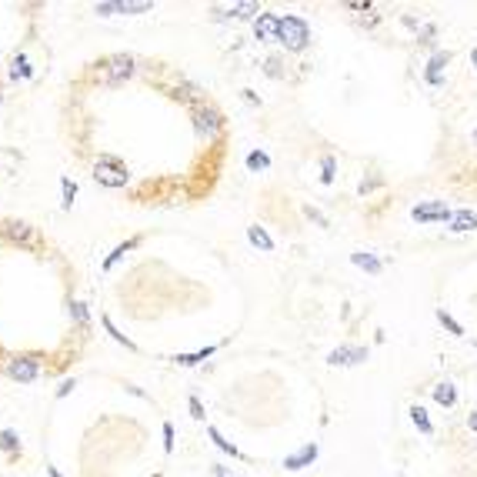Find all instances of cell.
I'll list each match as a JSON object with an SVG mask.
<instances>
[{
  "mask_svg": "<svg viewBox=\"0 0 477 477\" xmlns=\"http://www.w3.org/2000/svg\"><path fill=\"white\" fill-rule=\"evenodd\" d=\"M411 421L417 424V430H421V434H434V424L427 421V411H424V407H411Z\"/></svg>",
  "mask_w": 477,
  "mask_h": 477,
  "instance_id": "22",
  "label": "cell"
},
{
  "mask_svg": "<svg viewBox=\"0 0 477 477\" xmlns=\"http://www.w3.org/2000/svg\"><path fill=\"white\" fill-rule=\"evenodd\" d=\"M7 374L14 380H21V384H30V380L40 377V364H37V357H14L7 364Z\"/></svg>",
  "mask_w": 477,
  "mask_h": 477,
  "instance_id": "6",
  "label": "cell"
},
{
  "mask_svg": "<svg viewBox=\"0 0 477 477\" xmlns=\"http://www.w3.org/2000/svg\"><path fill=\"white\" fill-rule=\"evenodd\" d=\"M217 351V344H210V347H204V351H194V354H177L174 360L180 364V367H194V364H201V360H207L210 354Z\"/></svg>",
  "mask_w": 477,
  "mask_h": 477,
  "instance_id": "15",
  "label": "cell"
},
{
  "mask_svg": "<svg viewBox=\"0 0 477 477\" xmlns=\"http://www.w3.org/2000/svg\"><path fill=\"white\" fill-rule=\"evenodd\" d=\"M454 214L448 210L444 201H430V204H417L414 207V221L417 224H430V221H451Z\"/></svg>",
  "mask_w": 477,
  "mask_h": 477,
  "instance_id": "7",
  "label": "cell"
},
{
  "mask_svg": "<svg viewBox=\"0 0 477 477\" xmlns=\"http://www.w3.org/2000/svg\"><path fill=\"white\" fill-rule=\"evenodd\" d=\"M471 64H474V67H477V47H474V51H471Z\"/></svg>",
  "mask_w": 477,
  "mask_h": 477,
  "instance_id": "35",
  "label": "cell"
},
{
  "mask_svg": "<svg viewBox=\"0 0 477 477\" xmlns=\"http://www.w3.org/2000/svg\"><path fill=\"white\" fill-rule=\"evenodd\" d=\"M137 244H140V237H130V241H124V244H117V247L110 251V257L103 260V271H110V267H114V264H117V260H121V257H124L127 251H134Z\"/></svg>",
  "mask_w": 477,
  "mask_h": 477,
  "instance_id": "17",
  "label": "cell"
},
{
  "mask_svg": "<svg viewBox=\"0 0 477 477\" xmlns=\"http://www.w3.org/2000/svg\"><path fill=\"white\" fill-rule=\"evenodd\" d=\"M101 324L107 327V334H110V337H114V341H117V344H124L127 351H137V344H134V341H130V337H124V334H121V330H117V327H114V321H110V317H107V314H103V317H101Z\"/></svg>",
  "mask_w": 477,
  "mask_h": 477,
  "instance_id": "20",
  "label": "cell"
},
{
  "mask_svg": "<svg viewBox=\"0 0 477 477\" xmlns=\"http://www.w3.org/2000/svg\"><path fill=\"white\" fill-rule=\"evenodd\" d=\"M247 237H251V244H257V247H260V251H274V241H271V237H267V230H264V227H247Z\"/></svg>",
  "mask_w": 477,
  "mask_h": 477,
  "instance_id": "19",
  "label": "cell"
},
{
  "mask_svg": "<svg viewBox=\"0 0 477 477\" xmlns=\"http://www.w3.org/2000/svg\"><path fill=\"white\" fill-rule=\"evenodd\" d=\"M477 227V214L474 210H457L451 217V230H457V234H464V230H474Z\"/></svg>",
  "mask_w": 477,
  "mask_h": 477,
  "instance_id": "13",
  "label": "cell"
},
{
  "mask_svg": "<svg viewBox=\"0 0 477 477\" xmlns=\"http://www.w3.org/2000/svg\"><path fill=\"white\" fill-rule=\"evenodd\" d=\"M194 127H197V134H201L204 140H214V137L224 130V117H221V110H214V107H201Z\"/></svg>",
  "mask_w": 477,
  "mask_h": 477,
  "instance_id": "4",
  "label": "cell"
},
{
  "mask_svg": "<svg viewBox=\"0 0 477 477\" xmlns=\"http://www.w3.org/2000/svg\"><path fill=\"white\" fill-rule=\"evenodd\" d=\"M214 474H217V477H230V474H227V471H224V467H221V464L214 467Z\"/></svg>",
  "mask_w": 477,
  "mask_h": 477,
  "instance_id": "34",
  "label": "cell"
},
{
  "mask_svg": "<svg viewBox=\"0 0 477 477\" xmlns=\"http://www.w3.org/2000/svg\"><path fill=\"white\" fill-rule=\"evenodd\" d=\"M154 477H160V474H154Z\"/></svg>",
  "mask_w": 477,
  "mask_h": 477,
  "instance_id": "37",
  "label": "cell"
},
{
  "mask_svg": "<svg viewBox=\"0 0 477 477\" xmlns=\"http://www.w3.org/2000/svg\"><path fill=\"white\" fill-rule=\"evenodd\" d=\"M448 60H451V53H434L430 57V64H427V84H434V87H441L444 84V67H448Z\"/></svg>",
  "mask_w": 477,
  "mask_h": 477,
  "instance_id": "10",
  "label": "cell"
},
{
  "mask_svg": "<svg viewBox=\"0 0 477 477\" xmlns=\"http://www.w3.org/2000/svg\"><path fill=\"white\" fill-rule=\"evenodd\" d=\"M254 34H257V40H277L280 37V17L277 14H260L254 21Z\"/></svg>",
  "mask_w": 477,
  "mask_h": 477,
  "instance_id": "9",
  "label": "cell"
},
{
  "mask_svg": "<svg viewBox=\"0 0 477 477\" xmlns=\"http://www.w3.org/2000/svg\"><path fill=\"white\" fill-rule=\"evenodd\" d=\"M47 474H51V477H60V474H57V467H47Z\"/></svg>",
  "mask_w": 477,
  "mask_h": 477,
  "instance_id": "36",
  "label": "cell"
},
{
  "mask_svg": "<svg viewBox=\"0 0 477 477\" xmlns=\"http://www.w3.org/2000/svg\"><path fill=\"white\" fill-rule=\"evenodd\" d=\"M207 434H210V441H214V444H217V448H221L224 454H230V457H241V451H237L230 441H224V437H221V430H217V427H207Z\"/></svg>",
  "mask_w": 477,
  "mask_h": 477,
  "instance_id": "23",
  "label": "cell"
},
{
  "mask_svg": "<svg viewBox=\"0 0 477 477\" xmlns=\"http://www.w3.org/2000/svg\"><path fill=\"white\" fill-rule=\"evenodd\" d=\"M10 77H14V80H17V77H30V67H27L24 57H17V60H14V71H10Z\"/></svg>",
  "mask_w": 477,
  "mask_h": 477,
  "instance_id": "27",
  "label": "cell"
},
{
  "mask_svg": "<svg viewBox=\"0 0 477 477\" xmlns=\"http://www.w3.org/2000/svg\"><path fill=\"white\" fill-rule=\"evenodd\" d=\"M60 191H64V210L74 207V197H77V184L71 177H60Z\"/></svg>",
  "mask_w": 477,
  "mask_h": 477,
  "instance_id": "24",
  "label": "cell"
},
{
  "mask_svg": "<svg viewBox=\"0 0 477 477\" xmlns=\"http://www.w3.org/2000/svg\"><path fill=\"white\" fill-rule=\"evenodd\" d=\"M164 451H174V424H164Z\"/></svg>",
  "mask_w": 477,
  "mask_h": 477,
  "instance_id": "30",
  "label": "cell"
},
{
  "mask_svg": "<svg viewBox=\"0 0 477 477\" xmlns=\"http://www.w3.org/2000/svg\"><path fill=\"white\" fill-rule=\"evenodd\" d=\"M321 167H324V184H330V180H334V157H330V154H327L324 160H321Z\"/></svg>",
  "mask_w": 477,
  "mask_h": 477,
  "instance_id": "29",
  "label": "cell"
},
{
  "mask_svg": "<svg viewBox=\"0 0 477 477\" xmlns=\"http://www.w3.org/2000/svg\"><path fill=\"white\" fill-rule=\"evenodd\" d=\"M217 10H224V14H230V17H260V7H257L254 0H241V3L217 7Z\"/></svg>",
  "mask_w": 477,
  "mask_h": 477,
  "instance_id": "12",
  "label": "cell"
},
{
  "mask_svg": "<svg viewBox=\"0 0 477 477\" xmlns=\"http://www.w3.org/2000/svg\"><path fill=\"white\" fill-rule=\"evenodd\" d=\"M351 260L357 264V267H364L367 274H380V260H377V257H371V254H354Z\"/></svg>",
  "mask_w": 477,
  "mask_h": 477,
  "instance_id": "21",
  "label": "cell"
},
{
  "mask_svg": "<svg viewBox=\"0 0 477 477\" xmlns=\"http://www.w3.org/2000/svg\"><path fill=\"white\" fill-rule=\"evenodd\" d=\"M434 401L444 404V407H454V404H457V391H454L451 380H444V384H437V387H434Z\"/></svg>",
  "mask_w": 477,
  "mask_h": 477,
  "instance_id": "16",
  "label": "cell"
},
{
  "mask_svg": "<svg viewBox=\"0 0 477 477\" xmlns=\"http://www.w3.org/2000/svg\"><path fill=\"white\" fill-rule=\"evenodd\" d=\"M287 51H304L307 47V40H310V27L304 24L301 17H294V14H287V17H280V37H277Z\"/></svg>",
  "mask_w": 477,
  "mask_h": 477,
  "instance_id": "2",
  "label": "cell"
},
{
  "mask_svg": "<svg viewBox=\"0 0 477 477\" xmlns=\"http://www.w3.org/2000/svg\"><path fill=\"white\" fill-rule=\"evenodd\" d=\"M247 167H251V171H264V167H271V157L254 151V154H247Z\"/></svg>",
  "mask_w": 477,
  "mask_h": 477,
  "instance_id": "25",
  "label": "cell"
},
{
  "mask_svg": "<svg viewBox=\"0 0 477 477\" xmlns=\"http://www.w3.org/2000/svg\"><path fill=\"white\" fill-rule=\"evenodd\" d=\"M71 391H74V380H64V384L57 387V398H67Z\"/></svg>",
  "mask_w": 477,
  "mask_h": 477,
  "instance_id": "32",
  "label": "cell"
},
{
  "mask_svg": "<svg viewBox=\"0 0 477 477\" xmlns=\"http://www.w3.org/2000/svg\"><path fill=\"white\" fill-rule=\"evenodd\" d=\"M191 414H194V417H197V421H204V407H201V401H197V398H191Z\"/></svg>",
  "mask_w": 477,
  "mask_h": 477,
  "instance_id": "31",
  "label": "cell"
},
{
  "mask_svg": "<svg viewBox=\"0 0 477 477\" xmlns=\"http://www.w3.org/2000/svg\"><path fill=\"white\" fill-rule=\"evenodd\" d=\"M437 321H441V324L448 327V330H451V334H457V337H461V334H464V327L457 324V321H454L451 314H444V310H437Z\"/></svg>",
  "mask_w": 477,
  "mask_h": 477,
  "instance_id": "26",
  "label": "cell"
},
{
  "mask_svg": "<svg viewBox=\"0 0 477 477\" xmlns=\"http://www.w3.org/2000/svg\"><path fill=\"white\" fill-rule=\"evenodd\" d=\"M114 7H117V14H147V10H154L151 0H114Z\"/></svg>",
  "mask_w": 477,
  "mask_h": 477,
  "instance_id": "14",
  "label": "cell"
},
{
  "mask_svg": "<svg viewBox=\"0 0 477 477\" xmlns=\"http://www.w3.org/2000/svg\"><path fill=\"white\" fill-rule=\"evenodd\" d=\"M367 357L364 347H337V351L327 354V364H334V367H354V364H360Z\"/></svg>",
  "mask_w": 477,
  "mask_h": 477,
  "instance_id": "8",
  "label": "cell"
},
{
  "mask_svg": "<svg viewBox=\"0 0 477 477\" xmlns=\"http://www.w3.org/2000/svg\"><path fill=\"white\" fill-rule=\"evenodd\" d=\"M0 451L3 454H21V437H17V430H0Z\"/></svg>",
  "mask_w": 477,
  "mask_h": 477,
  "instance_id": "18",
  "label": "cell"
},
{
  "mask_svg": "<svg viewBox=\"0 0 477 477\" xmlns=\"http://www.w3.org/2000/svg\"><path fill=\"white\" fill-rule=\"evenodd\" d=\"M314 457H317V444H304L294 457H287V461H284V467H287V471H301V467H307Z\"/></svg>",
  "mask_w": 477,
  "mask_h": 477,
  "instance_id": "11",
  "label": "cell"
},
{
  "mask_svg": "<svg viewBox=\"0 0 477 477\" xmlns=\"http://www.w3.org/2000/svg\"><path fill=\"white\" fill-rule=\"evenodd\" d=\"M134 74V57L130 53H114L103 60V71H101V80L103 84H121L127 77Z\"/></svg>",
  "mask_w": 477,
  "mask_h": 477,
  "instance_id": "3",
  "label": "cell"
},
{
  "mask_svg": "<svg viewBox=\"0 0 477 477\" xmlns=\"http://www.w3.org/2000/svg\"><path fill=\"white\" fill-rule=\"evenodd\" d=\"M3 230H7V237H10L17 247H27V251L40 247V234H37V227L24 224V221H10V224L3 227Z\"/></svg>",
  "mask_w": 477,
  "mask_h": 477,
  "instance_id": "5",
  "label": "cell"
},
{
  "mask_svg": "<svg viewBox=\"0 0 477 477\" xmlns=\"http://www.w3.org/2000/svg\"><path fill=\"white\" fill-rule=\"evenodd\" d=\"M94 180L107 187V191H117V187H124L130 174H127V164L121 157H114V154H97V164H94Z\"/></svg>",
  "mask_w": 477,
  "mask_h": 477,
  "instance_id": "1",
  "label": "cell"
},
{
  "mask_svg": "<svg viewBox=\"0 0 477 477\" xmlns=\"http://www.w3.org/2000/svg\"><path fill=\"white\" fill-rule=\"evenodd\" d=\"M467 427H471V430H477V414H471V417H467Z\"/></svg>",
  "mask_w": 477,
  "mask_h": 477,
  "instance_id": "33",
  "label": "cell"
},
{
  "mask_svg": "<svg viewBox=\"0 0 477 477\" xmlns=\"http://www.w3.org/2000/svg\"><path fill=\"white\" fill-rule=\"evenodd\" d=\"M71 310H74L77 324H87V317H90V314H87V307H84V304H80V301H71Z\"/></svg>",
  "mask_w": 477,
  "mask_h": 477,
  "instance_id": "28",
  "label": "cell"
}]
</instances>
